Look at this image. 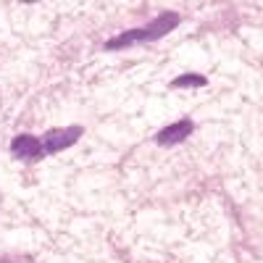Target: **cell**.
<instances>
[{
	"instance_id": "7a4b0ae2",
	"label": "cell",
	"mask_w": 263,
	"mask_h": 263,
	"mask_svg": "<svg viewBox=\"0 0 263 263\" xmlns=\"http://www.w3.org/2000/svg\"><path fill=\"white\" fill-rule=\"evenodd\" d=\"M82 126H58V129H50L45 132V137H42V150L45 153H61L66 147H71L79 137H82Z\"/></svg>"
},
{
	"instance_id": "277c9868",
	"label": "cell",
	"mask_w": 263,
	"mask_h": 263,
	"mask_svg": "<svg viewBox=\"0 0 263 263\" xmlns=\"http://www.w3.org/2000/svg\"><path fill=\"white\" fill-rule=\"evenodd\" d=\"M11 153L16 158H21V161H34V158H40L42 153V142H40V137H34V135H18V137H13V142H11Z\"/></svg>"
},
{
	"instance_id": "5b68a950",
	"label": "cell",
	"mask_w": 263,
	"mask_h": 263,
	"mask_svg": "<svg viewBox=\"0 0 263 263\" xmlns=\"http://www.w3.org/2000/svg\"><path fill=\"white\" fill-rule=\"evenodd\" d=\"M205 84H208V79L203 74H182L171 82L174 90H182V87H205Z\"/></svg>"
},
{
	"instance_id": "6da1fadb",
	"label": "cell",
	"mask_w": 263,
	"mask_h": 263,
	"mask_svg": "<svg viewBox=\"0 0 263 263\" xmlns=\"http://www.w3.org/2000/svg\"><path fill=\"white\" fill-rule=\"evenodd\" d=\"M179 13H174V11H166L161 16H156L150 21V24L140 27V29H129L114 40H108L105 42V50H121V48H129V45H135V42H145V40H161L166 37L168 32H174L179 27Z\"/></svg>"
},
{
	"instance_id": "3957f363",
	"label": "cell",
	"mask_w": 263,
	"mask_h": 263,
	"mask_svg": "<svg viewBox=\"0 0 263 263\" xmlns=\"http://www.w3.org/2000/svg\"><path fill=\"white\" fill-rule=\"evenodd\" d=\"M192 129H195V124H192L190 119L174 121V124H168V126H163V129L158 132V135H156V142L163 145V147L177 145V142H182V140H187V137L192 135Z\"/></svg>"
}]
</instances>
